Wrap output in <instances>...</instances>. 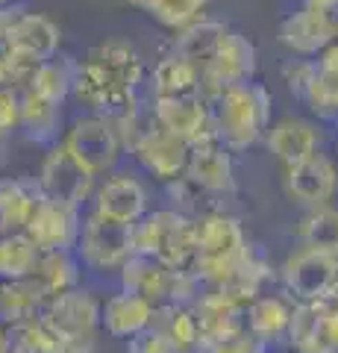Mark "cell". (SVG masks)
<instances>
[{"label":"cell","mask_w":338,"mask_h":353,"mask_svg":"<svg viewBox=\"0 0 338 353\" xmlns=\"http://www.w3.org/2000/svg\"><path fill=\"white\" fill-rule=\"evenodd\" d=\"M147 80V65L141 53L124 39H106L77 59L71 97L85 112L118 118L141 103V85Z\"/></svg>","instance_id":"1"},{"label":"cell","mask_w":338,"mask_h":353,"mask_svg":"<svg viewBox=\"0 0 338 353\" xmlns=\"http://www.w3.org/2000/svg\"><path fill=\"white\" fill-rule=\"evenodd\" d=\"M206 103H209L215 139L230 153L253 148L271 127V103L274 101H271L268 88L256 80L224 88Z\"/></svg>","instance_id":"2"},{"label":"cell","mask_w":338,"mask_h":353,"mask_svg":"<svg viewBox=\"0 0 338 353\" xmlns=\"http://www.w3.org/2000/svg\"><path fill=\"white\" fill-rule=\"evenodd\" d=\"M253 250H250L244 230L233 215L209 212L194 221V259L191 274L203 285H218L230 274L244 265Z\"/></svg>","instance_id":"3"},{"label":"cell","mask_w":338,"mask_h":353,"mask_svg":"<svg viewBox=\"0 0 338 353\" xmlns=\"http://www.w3.org/2000/svg\"><path fill=\"white\" fill-rule=\"evenodd\" d=\"M133 253L154 256L173 271H189L194 259V218L177 209L145 212L133 224Z\"/></svg>","instance_id":"4"},{"label":"cell","mask_w":338,"mask_h":353,"mask_svg":"<svg viewBox=\"0 0 338 353\" xmlns=\"http://www.w3.org/2000/svg\"><path fill=\"white\" fill-rule=\"evenodd\" d=\"M121 274V289L145 297L150 306L180 303L185 306L200 292V280L191 271H173L154 256L145 253H129V259L118 268Z\"/></svg>","instance_id":"5"},{"label":"cell","mask_w":338,"mask_h":353,"mask_svg":"<svg viewBox=\"0 0 338 353\" xmlns=\"http://www.w3.org/2000/svg\"><path fill=\"white\" fill-rule=\"evenodd\" d=\"M62 148L77 159L80 168L89 171L94 180L112 174L118 168V159L124 153L121 136L112 124V118L106 115H92L85 112L77 121H71V127L62 132Z\"/></svg>","instance_id":"6"},{"label":"cell","mask_w":338,"mask_h":353,"mask_svg":"<svg viewBox=\"0 0 338 353\" xmlns=\"http://www.w3.org/2000/svg\"><path fill=\"white\" fill-rule=\"evenodd\" d=\"M39 318L50 327V333L62 345H89V347L97 345L101 303L94 301L92 292L80 289V285L59 294H50Z\"/></svg>","instance_id":"7"},{"label":"cell","mask_w":338,"mask_h":353,"mask_svg":"<svg viewBox=\"0 0 338 353\" xmlns=\"http://www.w3.org/2000/svg\"><path fill=\"white\" fill-rule=\"evenodd\" d=\"M74 253L89 271H118L133 253V224L89 212L80 224Z\"/></svg>","instance_id":"8"},{"label":"cell","mask_w":338,"mask_h":353,"mask_svg":"<svg viewBox=\"0 0 338 353\" xmlns=\"http://www.w3.org/2000/svg\"><path fill=\"white\" fill-rule=\"evenodd\" d=\"M256 65H259L256 44L244 32L226 27V32L221 36V41H218V48L212 53V59L200 71V94L209 101L212 94L224 92L230 85L250 83L256 77Z\"/></svg>","instance_id":"9"},{"label":"cell","mask_w":338,"mask_h":353,"mask_svg":"<svg viewBox=\"0 0 338 353\" xmlns=\"http://www.w3.org/2000/svg\"><path fill=\"white\" fill-rule=\"evenodd\" d=\"M36 185L41 197H53V201L83 209L85 201H92L97 180L85 168H80L77 159L62 148V141H56V145L47 148L45 159H41Z\"/></svg>","instance_id":"10"},{"label":"cell","mask_w":338,"mask_h":353,"mask_svg":"<svg viewBox=\"0 0 338 353\" xmlns=\"http://www.w3.org/2000/svg\"><path fill=\"white\" fill-rule=\"evenodd\" d=\"M154 115V112H150ZM127 150L138 159V165L147 174H154L162 183H173L177 176L185 174V165H189V153L191 145L180 136H173L165 127H159L154 118L150 124L138 132V136L129 141Z\"/></svg>","instance_id":"11"},{"label":"cell","mask_w":338,"mask_h":353,"mask_svg":"<svg viewBox=\"0 0 338 353\" xmlns=\"http://www.w3.org/2000/svg\"><path fill=\"white\" fill-rule=\"evenodd\" d=\"M286 341L297 353H335L338 350V303L300 301L291 309Z\"/></svg>","instance_id":"12"},{"label":"cell","mask_w":338,"mask_h":353,"mask_svg":"<svg viewBox=\"0 0 338 353\" xmlns=\"http://www.w3.org/2000/svg\"><path fill=\"white\" fill-rule=\"evenodd\" d=\"M83 224V209L53 201V197H41L32 209V215L24 227V236L36 245L41 253L47 250H74Z\"/></svg>","instance_id":"13"},{"label":"cell","mask_w":338,"mask_h":353,"mask_svg":"<svg viewBox=\"0 0 338 353\" xmlns=\"http://www.w3.org/2000/svg\"><path fill=\"white\" fill-rule=\"evenodd\" d=\"M282 280L297 301H321L338 280V256L330 250L303 245L282 265Z\"/></svg>","instance_id":"14"},{"label":"cell","mask_w":338,"mask_h":353,"mask_svg":"<svg viewBox=\"0 0 338 353\" xmlns=\"http://www.w3.org/2000/svg\"><path fill=\"white\" fill-rule=\"evenodd\" d=\"M150 112L159 127H165L173 136L185 139L189 145H200V141H212V118H209V103L203 94H189V97H154Z\"/></svg>","instance_id":"15"},{"label":"cell","mask_w":338,"mask_h":353,"mask_svg":"<svg viewBox=\"0 0 338 353\" xmlns=\"http://www.w3.org/2000/svg\"><path fill=\"white\" fill-rule=\"evenodd\" d=\"M277 39L294 57H318L330 41L338 39V15L315 12V9L300 6L297 12H288L279 21Z\"/></svg>","instance_id":"16"},{"label":"cell","mask_w":338,"mask_h":353,"mask_svg":"<svg viewBox=\"0 0 338 353\" xmlns=\"http://www.w3.org/2000/svg\"><path fill=\"white\" fill-rule=\"evenodd\" d=\"M286 171H288L286 185L294 201H300L309 209L330 206V201L338 192V165L324 150H315L312 157L291 165Z\"/></svg>","instance_id":"17"},{"label":"cell","mask_w":338,"mask_h":353,"mask_svg":"<svg viewBox=\"0 0 338 353\" xmlns=\"http://www.w3.org/2000/svg\"><path fill=\"white\" fill-rule=\"evenodd\" d=\"M94 209L92 212L121 221V224H136L147 212V192L133 174H106L94 185Z\"/></svg>","instance_id":"18"},{"label":"cell","mask_w":338,"mask_h":353,"mask_svg":"<svg viewBox=\"0 0 338 353\" xmlns=\"http://www.w3.org/2000/svg\"><path fill=\"white\" fill-rule=\"evenodd\" d=\"M6 41L24 59L41 62V59H50L53 53H59L62 30L53 18L18 6L12 15V24H9V32H6Z\"/></svg>","instance_id":"19"},{"label":"cell","mask_w":338,"mask_h":353,"mask_svg":"<svg viewBox=\"0 0 338 353\" xmlns=\"http://www.w3.org/2000/svg\"><path fill=\"white\" fill-rule=\"evenodd\" d=\"M185 180L194 189L206 194H233L235 192V171H233V153L226 150L221 141H200L189 153V165H185Z\"/></svg>","instance_id":"20"},{"label":"cell","mask_w":338,"mask_h":353,"mask_svg":"<svg viewBox=\"0 0 338 353\" xmlns=\"http://www.w3.org/2000/svg\"><path fill=\"white\" fill-rule=\"evenodd\" d=\"M185 306H189V312L194 315V324H198V339L224 336L244 327V306L235 303L233 297H226L215 285L200 283V292Z\"/></svg>","instance_id":"21"},{"label":"cell","mask_w":338,"mask_h":353,"mask_svg":"<svg viewBox=\"0 0 338 353\" xmlns=\"http://www.w3.org/2000/svg\"><path fill=\"white\" fill-rule=\"evenodd\" d=\"M262 139L286 168L312 157L315 150H321V132L306 118H282L274 127H268Z\"/></svg>","instance_id":"22"},{"label":"cell","mask_w":338,"mask_h":353,"mask_svg":"<svg viewBox=\"0 0 338 353\" xmlns=\"http://www.w3.org/2000/svg\"><path fill=\"white\" fill-rule=\"evenodd\" d=\"M18 130L36 145H56L65 132V118H62V103H50L45 97L32 94L30 88H21V121Z\"/></svg>","instance_id":"23"},{"label":"cell","mask_w":338,"mask_h":353,"mask_svg":"<svg viewBox=\"0 0 338 353\" xmlns=\"http://www.w3.org/2000/svg\"><path fill=\"white\" fill-rule=\"evenodd\" d=\"M154 318V306L145 297H138L133 292H118L106 303H101V327L115 339H129L138 330H145Z\"/></svg>","instance_id":"24"},{"label":"cell","mask_w":338,"mask_h":353,"mask_svg":"<svg viewBox=\"0 0 338 353\" xmlns=\"http://www.w3.org/2000/svg\"><path fill=\"white\" fill-rule=\"evenodd\" d=\"M74 74H77V59L68 57V53H53L50 59L36 62V68L30 74V83L24 88H30L32 94L45 97L50 103H68L71 101V88H74Z\"/></svg>","instance_id":"25"},{"label":"cell","mask_w":338,"mask_h":353,"mask_svg":"<svg viewBox=\"0 0 338 353\" xmlns=\"http://www.w3.org/2000/svg\"><path fill=\"white\" fill-rule=\"evenodd\" d=\"M150 77V92L154 97H189V94H200V68L191 65L189 59H182L180 53H165Z\"/></svg>","instance_id":"26"},{"label":"cell","mask_w":338,"mask_h":353,"mask_svg":"<svg viewBox=\"0 0 338 353\" xmlns=\"http://www.w3.org/2000/svg\"><path fill=\"white\" fill-rule=\"evenodd\" d=\"M45 303H47V292L32 277L0 280V321L6 327L39 318Z\"/></svg>","instance_id":"27"},{"label":"cell","mask_w":338,"mask_h":353,"mask_svg":"<svg viewBox=\"0 0 338 353\" xmlns=\"http://www.w3.org/2000/svg\"><path fill=\"white\" fill-rule=\"evenodd\" d=\"M291 309L294 306L288 301H282V297H277V294L253 297L244 309V327L259 341H265V345L271 347V345H277V341L286 339Z\"/></svg>","instance_id":"28"},{"label":"cell","mask_w":338,"mask_h":353,"mask_svg":"<svg viewBox=\"0 0 338 353\" xmlns=\"http://www.w3.org/2000/svg\"><path fill=\"white\" fill-rule=\"evenodd\" d=\"M36 203V180H0V233H24Z\"/></svg>","instance_id":"29"},{"label":"cell","mask_w":338,"mask_h":353,"mask_svg":"<svg viewBox=\"0 0 338 353\" xmlns=\"http://www.w3.org/2000/svg\"><path fill=\"white\" fill-rule=\"evenodd\" d=\"M224 32H226L224 21H218V18L209 15V18L198 21V24L173 32L171 50L180 53L182 59H189L191 65H198V68L203 71V65L212 59V53H215V48H218V41H221Z\"/></svg>","instance_id":"30"},{"label":"cell","mask_w":338,"mask_h":353,"mask_svg":"<svg viewBox=\"0 0 338 353\" xmlns=\"http://www.w3.org/2000/svg\"><path fill=\"white\" fill-rule=\"evenodd\" d=\"M80 259L74 250H47L41 253L36 268H32L30 277L36 280L41 289L50 294H59V292H68V289H77L80 285Z\"/></svg>","instance_id":"31"},{"label":"cell","mask_w":338,"mask_h":353,"mask_svg":"<svg viewBox=\"0 0 338 353\" xmlns=\"http://www.w3.org/2000/svg\"><path fill=\"white\" fill-rule=\"evenodd\" d=\"M150 324L165 333L173 353H194V347H198V324H194V315L189 312V306H180V303L156 306Z\"/></svg>","instance_id":"32"},{"label":"cell","mask_w":338,"mask_h":353,"mask_svg":"<svg viewBox=\"0 0 338 353\" xmlns=\"http://www.w3.org/2000/svg\"><path fill=\"white\" fill-rule=\"evenodd\" d=\"M145 12L156 21L159 27L180 32L185 27L212 15V0H150Z\"/></svg>","instance_id":"33"},{"label":"cell","mask_w":338,"mask_h":353,"mask_svg":"<svg viewBox=\"0 0 338 353\" xmlns=\"http://www.w3.org/2000/svg\"><path fill=\"white\" fill-rule=\"evenodd\" d=\"M41 250L24 233H0V280H24L32 274Z\"/></svg>","instance_id":"34"},{"label":"cell","mask_w":338,"mask_h":353,"mask_svg":"<svg viewBox=\"0 0 338 353\" xmlns=\"http://www.w3.org/2000/svg\"><path fill=\"white\" fill-rule=\"evenodd\" d=\"M300 241L321 250H330L338 256V209L332 206L312 209V215L300 227Z\"/></svg>","instance_id":"35"},{"label":"cell","mask_w":338,"mask_h":353,"mask_svg":"<svg viewBox=\"0 0 338 353\" xmlns=\"http://www.w3.org/2000/svg\"><path fill=\"white\" fill-rule=\"evenodd\" d=\"M9 353H56V336L41 318L9 327Z\"/></svg>","instance_id":"36"},{"label":"cell","mask_w":338,"mask_h":353,"mask_svg":"<svg viewBox=\"0 0 338 353\" xmlns=\"http://www.w3.org/2000/svg\"><path fill=\"white\" fill-rule=\"evenodd\" d=\"M194 353H268V345L259 341L247 327L233 330L224 336H212V339H198Z\"/></svg>","instance_id":"37"},{"label":"cell","mask_w":338,"mask_h":353,"mask_svg":"<svg viewBox=\"0 0 338 353\" xmlns=\"http://www.w3.org/2000/svg\"><path fill=\"white\" fill-rule=\"evenodd\" d=\"M315 77H318V65H315L312 57H297V59H288L286 65H282V80H286L288 92L294 97H300V101L312 88Z\"/></svg>","instance_id":"38"},{"label":"cell","mask_w":338,"mask_h":353,"mask_svg":"<svg viewBox=\"0 0 338 353\" xmlns=\"http://www.w3.org/2000/svg\"><path fill=\"white\" fill-rule=\"evenodd\" d=\"M21 121V92L9 85H0V141L12 139Z\"/></svg>","instance_id":"39"},{"label":"cell","mask_w":338,"mask_h":353,"mask_svg":"<svg viewBox=\"0 0 338 353\" xmlns=\"http://www.w3.org/2000/svg\"><path fill=\"white\" fill-rule=\"evenodd\" d=\"M127 353H173L171 341L165 339L159 327L147 324L145 330H138L136 336H129L127 341Z\"/></svg>","instance_id":"40"},{"label":"cell","mask_w":338,"mask_h":353,"mask_svg":"<svg viewBox=\"0 0 338 353\" xmlns=\"http://www.w3.org/2000/svg\"><path fill=\"white\" fill-rule=\"evenodd\" d=\"M315 65H318V77H324V80H338V39L330 41L318 57H315Z\"/></svg>","instance_id":"41"},{"label":"cell","mask_w":338,"mask_h":353,"mask_svg":"<svg viewBox=\"0 0 338 353\" xmlns=\"http://www.w3.org/2000/svg\"><path fill=\"white\" fill-rule=\"evenodd\" d=\"M306 9H315V12H326V15H338V0H303Z\"/></svg>","instance_id":"42"},{"label":"cell","mask_w":338,"mask_h":353,"mask_svg":"<svg viewBox=\"0 0 338 353\" xmlns=\"http://www.w3.org/2000/svg\"><path fill=\"white\" fill-rule=\"evenodd\" d=\"M0 353H9V327L0 321Z\"/></svg>","instance_id":"43"},{"label":"cell","mask_w":338,"mask_h":353,"mask_svg":"<svg viewBox=\"0 0 338 353\" xmlns=\"http://www.w3.org/2000/svg\"><path fill=\"white\" fill-rule=\"evenodd\" d=\"M127 3H129V6H136V9H141V12H145V9H147V3H150V0H127Z\"/></svg>","instance_id":"44"},{"label":"cell","mask_w":338,"mask_h":353,"mask_svg":"<svg viewBox=\"0 0 338 353\" xmlns=\"http://www.w3.org/2000/svg\"><path fill=\"white\" fill-rule=\"evenodd\" d=\"M0 6H15V0H0Z\"/></svg>","instance_id":"45"},{"label":"cell","mask_w":338,"mask_h":353,"mask_svg":"<svg viewBox=\"0 0 338 353\" xmlns=\"http://www.w3.org/2000/svg\"><path fill=\"white\" fill-rule=\"evenodd\" d=\"M335 124H338V121H335Z\"/></svg>","instance_id":"46"},{"label":"cell","mask_w":338,"mask_h":353,"mask_svg":"<svg viewBox=\"0 0 338 353\" xmlns=\"http://www.w3.org/2000/svg\"><path fill=\"white\" fill-rule=\"evenodd\" d=\"M335 353H338V350H335Z\"/></svg>","instance_id":"47"}]
</instances>
